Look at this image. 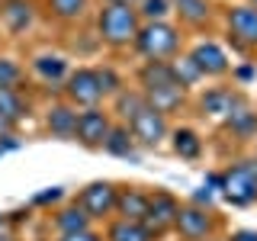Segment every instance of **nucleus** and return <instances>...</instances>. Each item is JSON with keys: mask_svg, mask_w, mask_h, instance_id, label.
<instances>
[{"mask_svg": "<svg viewBox=\"0 0 257 241\" xmlns=\"http://www.w3.org/2000/svg\"><path fill=\"white\" fill-rule=\"evenodd\" d=\"M212 199H215V190H209V187H199L193 196L187 199V203H193V206H212Z\"/></svg>", "mask_w": 257, "mask_h": 241, "instance_id": "nucleus-33", "label": "nucleus"}, {"mask_svg": "<svg viewBox=\"0 0 257 241\" xmlns=\"http://www.w3.org/2000/svg\"><path fill=\"white\" fill-rule=\"evenodd\" d=\"M142 23H155V20H171V0H139L135 4Z\"/></svg>", "mask_w": 257, "mask_h": 241, "instance_id": "nucleus-29", "label": "nucleus"}, {"mask_svg": "<svg viewBox=\"0 0 257 241\" xmlns=\"http://www.w3.org/2000/svg\"><path fill=\"white\" fill-rule=\"evenodd\" d=\"M219 23L225 48H231L241 58H254L257 55V7L247 0H235L228 7H219Z\"/></svg>", "mask_w": 257, "mask_h": 241, "instance_id": "nucleus-4", "label": "nucleus"}, {"mask_svg": "<svg viewBox=\"0 0 257 241\" xmlns=\"http://www.w3.org/2000/svg\"><path fill=\"white\" fill-rule=\"evenodd\" d=\"M39 10L45 20L58 23V26H77V23L90 20L93 0H39Z\"/></svg>", "mask_w": 257, "mask_h": 241, "instance_id": "nucleus-17", "label": "nucleus"}, {"mask_svg": "<svg viewBox=\"0 0 257 241\" xmlns=\"http://www.w3.org/2000/svg\"><path fill=\"white\" fill-rule=\"evenodd\" d=\"M42 241H45V238H42Z\"/></svg>", "mask_w": 257, "mask_h": 241, "instance_id": "nucleus-42", "label": "nucleus"}, {"mask_svg": "<svg viewBox=\"0 0 257 241\" xmlns=\"http://www.w3.org/2000/svg\"><path fill=\"white\" fill-rule=\"evenodd\" d=\"M125 129L132 132V139L142 151H158L167 142V135H171V119L164 112H158L155 106H142L125 123Z\"/></svg>", "mask_w": 257, "mask_h": 241, "instance_id": "nucleus-12", "label": "nucleus"}, {"mask_svg": "<svg viewBox=\"0 0 257 241\" xmlns=\"http://www.w3.org/2000/svg\"><path fill=\"white\" fill-rule=\"evenodd\" d=\"M222 241H257V228H235V231H228Z\"/></svg>", "mask_w": 257, "mask_h": 241, "instance_id": "nucleus-34", "label": "nucleus"}, {"mask_svg": "<svg viewBox=\"0 0 257 241\" xmlns=\"http://www.w3.org/2000/svg\"><path fill=\"white\" fill-rule=\"evenodd\" d=\"M187 55L190 61L199 68V74H203V80H225L231 74V55L228 48H225L219 39L212 36H199L193 45H187Z\"/></svg>", "mask_w": 257, "mask_h": 241, "instance_id": "nucleus-9", "label": "nucleus"}, {"mask_svg": "<svg viewBox=\"0 0 257 241\" xmlns=\"http://www.w3.org/2000/svg\"><path fill=\"white\" fill-rule=\"evenodd\" d=\"M55 241H103V228H96V225H90V228L71 231V235H58Z\"/></svg>", "mask_w": 257, "mask_h": 241, "instance_id": "nucleus-32", "label": "nucleus"}, {"mask_svg": "<svg viewBox=\"0 0 257 241\" xmlns=\"http://www.w3.org/2000/svg\"><path fill=\"white\" fill-rule=\"evenodd\" d=\"M112 112L109 106H93V109H77V129H74V142L87 151H103L109 129H112Z\"/></svg>", "mask_w": 257, "mask_h": 241, "instance_id": "nucleus-14", "label": "nucleus"}, {"mask_svg": "<svg viewBox=\"0 0 257 241\" xmlns=\"http://www.w3.org/2000/svg\"><path fill=\"white\" fill-rule=\"evenodd\" d=\"M0 241H16V235L7 228V219H4V215H0Z\"/></svg>", "mask_w": 257, "mask_h": 241, "instance_id": "nucleus-36", "label": "nucleus"}, {"mask_svg": "<svg viewBox=\"0 0 257 241\" xmlns=\"http://www.w3.org/2000/svg\"><path fill=\"white\" fill-rule=\"evenodd\" d=\"M135 87H139L142 96L148 100V106L164 112L167 119L190 109V93L174 80L167 61H142L139 68H135Z\"/></svg>", "mask_w": 257, "mask_h": 241, "instance_id": "nucleus-1", "label": "nucleus"}, {"mask_svg": "<svg viewBox=\"0 0 257 241\" xmlns=\"http://www.w3.org/2000/svg\"><path fill=\"white\" fill-rule=\"evenodd\" d=\"M254 158H257V148H254Z\"/></svg>", "mask_w": 257, "mask_h": 241, "instance_id": "nucleus-40", "label": "nucleus"}, {"mask_svg": "<svg viewBox=\"0 0 257 241\" xmlns=\"http://www.w3.org/2000/svg\"><path fill=\"white\" fill-rule=\"evenodd\" d=\"M219 196L235 209L257 203V158L231 161L225 171H219Z\"/></svg>", "mask_w": 257, "mask_h": 241, "instance_id": "nucleus-5", "label": "nucleus"}, {"mask_svg": "<svg viewBox=\"0 0 257 241\" xmlns=\"http://www.w3.org/2000/svg\"><path fill=\"white\" fill-rule=\"evenodd\" d=\"M167 142H171V151H174L177 158H183V161H199V158H203V151H206L203 135H199L193 126H171Z\"/></svg>", "mask_w": 257, "mask_h": 241, "instance_id": "nucleus-23", "label": "nucleus"}, {"mask_svg": "<svg viewBox=\"0 0 257 241\" xmlns=\"http://www.w3.org/2000/svg\"><path fill=\"white\" fill-rule=\"evenodd\" d=\"M96 42L109 52H132L135 36H139V13L135 7H116V4H96L90 13Z\"/></svg>", "mask_w": 257, "mask_h": 241, "instance_id": "nucleus-2", "label": "nucleus"}, {"mask_svg": "<svg viewBox=\"0 0 257 241\" xmlns=\"http://www.w3.org/2000/svg\"><path fill=\"white\" fill-rule=\"evenodd\" d=\"M96 4H116V7H135L139 0H96Z\"/></svg>", "mask_w": 257, "mask_h": 241, "instance_id": "nucleus-37", "label": "nucleus"}, {"mask_svg": "<svg viewBox=\"0 0 257 241\" xmlns=\"http://www.w3.org/2000/svg\"><path fill=\"white\" fill-rule=\"evenodd\" d=\"M39 16V0H0V32L10 39H23L36 29Z\"/></svg>", "mask_w": 257, "mask_h": 241, "instance_id": "nucleus-15", "label": "nucleus"}, {"mask_svg": "<svg viewBox=\"0 0 257 241\" xmlns=\"http://www.w3.org/2000/svg\"><path fill=\"white\" fill-rule=\"evenodd\" d=\"M58 96L64 103H71L74 109L106 106V96H103V87H100L96 64H77V68H71V74L64 77Z\"/></svg>", "mask_w": 257, "mask_h": 241, "instance_id": "nucleus-6", "label": "nucleus"}, {"mask_svg": "<svg viewBox=\"0 0 257 241\" xmlns=\"http://www.w3.org/2000/svg\"><path fill=\"white\" fill-rule=\"evenodd\" d=\"M58 203H64V187H48V190H42V193L32 196V206H36V209H42V206L55 209Z\"/></svg>", "mask_w": 257, "mask_h": 241, "instance_id": "nucleus-31", "label": "nucleus"}, {"mask_svg": "<svg viewBox=\"0 0 257 241\" xmlns=\"http://www.w3.org/2000/svg\"><path fill=\"white\" fill-rule=\"evenodd\" d=\"M247 4H251V7H257V0H247Z\"/></svg>", "mask_w": 257, "mask_h": 241, "instance_id": "nucleus-38", "label": "nucleus"}, {"mask_svg": "<svg viewBox=\"0 0 257 241\" xmlns=\"http://www.w3.org/2000/svg\"><path fill=\"white\" fill-rule=\"evenodd\" d=\"M96 74H100V87H103V96H106V103H109L116 93H122L125 87H128L125 77L119 74L112 64H96Z\"/></svg>", "mask_w": 257, "mask_h": 241, "instance_id": "nucleus-28", "label": "nucleus"}, {"mask_svg": "<svg viewBox=\"0 0 257 241\" xmlns=\"http://www.w3.org/2000/svg\"><path fill=\"white\" fill-rule=\"evenodd\" d=\"M13 139H16V129L7 123L4 116H0V145H4V142H13Z\"/></svg>", "mask_w": 257, "mask_h": 241, "instance_id": "nucleus-35", "label": "nucleus"}, {"mask_svg": "<svg viewBox=\"0 0 257 241\" xmlns=\"http://www.w3.org/2000/svg\"><path fill=\"white\" fill-rule=\"evenodd\" d=\"M177 212H180V196L171 190H151L148 196V212H145V225L158 241H164L167 235H174Z\"/></svg>", "mask_w": 257, "mask_h": 241, "instance_id": "nucleus-13", "label": "nucleus"}, {"mask_svg": "<svg viewBox=\"0 0 257 241\" xmlns=\"http://www.w3.org/2000/svg\"><path fill=\"white\" fill-rule=\"evenodd\" d=\"M23 84H26V68H23V61L0 52V87H20L23 90Z\"/></svg>", "mask_w": 257, "mask_h": 241, "instance_id": "nucleus-27", "label": "nucleus"}, {"mask_svg": "<svg viewBox=\"0 0 257 241\" xmlns=\"http://www.w3.org/2000/svg\"><path fill=\"white\" fill-rule=\"evenodd\" d=\"M171 16L183 32L206 36L219 23V4L215 0H171Z\"/></svg>", "mask_w": 257, "mask_h": 241, "instance_id": "nucleus-11", "label": "nucleus"}, {"mask_svg": "<svg viewBox=\"0 0 257 241\" xmlns=\"http://www.w3.org/2000/svg\"><path fill=\"white\" fill-rule=\"evenodd\" d=\"M103 151L112 158H125V161H139V145H135L132 132L122 126V123H112L106 142H103Z\"/></svg>", "mask_w": 257, "mask_h": 241, "instance_id": "nucleus-25", "label": "nucleus"}, {"mask_svg": "<svg viewBox=\"0 0 257 241\" xmlns=\"http://www.w3.org/2000/svg\"><path fill=\"white\" fill-rule=\"evenodd\" d=\"M0 39H4V36H0Z\"/></svg>", "mask_w": 257, "mask_h": 241, "instance_id": "nucleus-41", "label": "nucleus"}, {"mask_svg": "<svg viewBox=\"0 0 257 241\" xmlns=\"http://www.w3.org/2000/svg\"><path fill=\"white\" fill-rule=\"evenodd\" d=\"M48 225H52L55 238L58 235H71V231H80V228H90V219L84 215V209H80L74 199H64V203H58L48 212Z\"/></svg>", "mask_w": 257, "mask_h": 241, "instance_id": "nucleus-20", "label": "nucleus"}, {"mask_svg": "<svg viewBox=\"0 0 257 241\" xmlns=\"http://www.w3.org/2000/svg\"><path fill=\"white\" fill-rule=\"evenodd\" d=\"M74 203L84 209V215L90 219L96 228L106 225L116 215V180H90L77 190Z\"/></svg>", "mask_w": 257, "mask_h": 241, "instance_id": "nucleus-10", "label": "nucleus"}, {"mask_svg": "<svg viewBox=\"0 0 257 241\" xmlns=\"http://www.w3.org/2000/svg\"><path fill=\"white\" fill-rule=\"evenodd\" d=\"M231 84L235 87H247L257 80V58H244V61H235L231 64Z\"/></svg>", "mask_w": 257, "mask_h": 241, "instance_id": "nucleus-30", "label": "nucleus"}, {"mask_svg": "<svg viewBox=\"0 0 257 241\" xmlns=\"http://www.w3.org/2000/svg\"><path fill=\"white\" fill-rule=\"evenodd\" d=\"M190 103H193V109H196V116L203 119V123L222 126L241 103H247V96L241 93L235 84H215V87H206V90Z\"/></svg>", "mask_w": 257, "mask_h": 241, "instance_id": "nucleus-7", "label": "nucleus"}, {"mask_svg": "<svg viewBox=\"0 0 257 241\" xmlns=\"http://www.w3.org/2000/svg\"><path fill=\"white\" fill-rule=\"evenodd\" d=\"M167 64H171V74H174V80H177V84H180L187 93H193L199 84H203V74H199V68L190 61V55H187V52H183V55H177V58H174V61H167Z\"/></svg>", "mask_w": 257, "mask_h": 241, "instance_id": "nucleus-26", "label": "nucleus"}, {"mask_svg": "<svg viewBox=\"0 0 257 241\" xmlns=\"http://www.w3.org/2000/svg\"><path fill=\"white\" fill-rule=\"evenodd\" d=\"M29 77H36L42 87H52V90H61L64 77L71 74V58L61 52H39L29 58Z\"/></svg>", "mask_w": 257, "mask_h": 241, "instance_id": "nucleus-16", "label": "nucleus"}, {"mask_svg": "<svg viewBox=\"0 0 257 241\" xmlns=\"http://www.w3.org/2000/svg\"><path fill=\"white\" fill-rule=\"evenodd\" d=\"M222 215L215 212L212 206H193L183 199L180 212H177V225H174V235L180 241H209V238H219L222 231Z\"/></svg>", "mask_w": 257, "mask_h": 241, "instance_id": "nucleus-8", "label": "nucleus"}, {"mask_svg": "<svg viewBox=\"0 0 257 241\" xmlns=\"http://www.w3.org/2000/svg\"><path fill=\"white\" fill-rule=\"evenodd\" d=\"M209 241H219V238H209Z\"/></svg>", "mask_w": 257, "mask_h": 241, "instance_id": "nucleus-39", "label": "nucleus"}, {"mask_svg": "<svg viewBox=\"0 0 257 241\" xmlns=\"http://www.w3.org/2000/svg\"><path fill=\"white\" fill-rule=\"evenodd\" d=\"M42 129L52 135V139H58V142H74L77 109L58 96L55 103H48V109H45V116H42Z\"/></svg>", "mask_w": 257, "mask_h": 241, "instance_id": "nucleus-19", "label": "nucleus"}, {"mask_svg": "<svg viewBox=\"0 0 257 241\" xmlns=\"http://www.w3.org/2000/svg\"><path fill=\"white\" fill-rule=\"evenodd\" d=\"M132 52L139 55L142 61H174L177 55L187 52V32L177 26L174 20L142 23Z\"/></svg>", "mask_w": 257, "mask_h": 241, "instance_id": "nucleus-3", "label": "nucleus"}, {"mask_svg": "<svg viewBox=\"0 0 257 241\" xmlns=\"http://www.w3.org/2000/svg\"><path fill=\"white\" fill-rule=\"evenodd\" d=\"M148 196H151L148 187H139V183H116V215H112V219L145 222Z\"/></svg>", "mask_w": 257, "mask_h": 241, "instance_id": "nucleus-18", "label": "nucleus"}, {"mask_svg": "<svg viewBox=\"0 0 257 241\" xmlns=\"http://www.w3.org/2000/svg\"><path fill=\"white\" fill-rule=\"evenodd\" d=\"M103 241H158L148 231L145 222H128V219H109L103 225Z\"/></svg>", "mask_w": 257, "mask_h": 241, "instance_id": "nucleus-24", "label": "nucleus"}, {"mask_svg": "<svg viewBox=\"0 0 257 241\" xmlns=\"http://www.w3.org/2000/svg\"><path fill=\"white\" fill-rule=\"evenodd\" d=\"M0 116H4L13 129H20L23 123H29V116H32L29 93L20 90V87H0Z\"/></svg>", "mask_w": 257, "mask_h": 241, "instance_id": "nucleus-21", "label": "nucleus"}, {"mask_svg": "<svg viewBox=\"0 0 257 241\" xmlns=\"http://www.w3.org/2000/svg\"><path fill=\"white\" fill-rule=\"evenodd\" d=\"M219 129H222V132H228L231 139L241 142V145L257 142V109L251 106V103H241V106L231 112Z\"/></svg>", "mask_w": 257, "mask_h": 241, "instance_id": "nucleus-22", "label": "nucleus"}]
</instances>
